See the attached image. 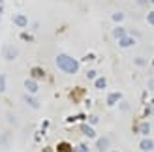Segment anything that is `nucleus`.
Returning <instances> with one entry per match:
<instances>
[{
    "label": "nucleus",
    "mask_w": 154,
    "mask_h": 152,
    "mask_svg": "<svg viewBox=\"0 0 154 152\" xmlns=\"http://www.w3.org/2000/svg\"><path fill=\"white\" fill-rule=\"evenodd\" d=\"M55 62H57V68L64 73H77L79 71V62L70 55H64L62 53V55H58L55 58Z\"/></svg>",
    "instance_id": "1"
},
{
    "label": "nucleus",
    "mask_w": 154,
    "mask_h": 152,
    "mask_svg": "<svg viewBox=\"0 0 154 152\" xmlns=\"http://www.w3.org/2000/svg\"><path fill=\"white\" fill-rule=\"evenodd\" d=\"M2 56L11 62V60H15L19 56V49L15 47V45H4V47H2Z\"/></svg>",
    "instance_id": "2"
},
{
    "label": "nucleus",
    "mask_w": 154,
    "mask_h": 152,
    "mask_svg": "<svg viewBox=\"0 0 154 152\" xmlns=\"http://www.w3.org/2000/svg\"><path fill=\"white\" fill-rule=\"evenodd\" d=\"M11 21H13V25L19 26V28H26V26H28V17H26V15H23V13L13 15Z\"/></svg>",
    "instance_id": "3"
},
{
    "label": "nucleus",
    "mask_w": 154,
    "mask_h": 152,
    "mask_svg": "<svg viewBox=\"0 0 154 152\" xmlns=\"http://www.w3.org/2000/svg\"><path fill=\"white\" fill-rule=\"evenodd\" d=\"M25 90H26V94H38L40 85L34 79H25Z\"/></svg>",
    "instance_id": "4"
},
{
    "label": "nucleus",
    "mask_w": 154,
    "mask_h": 152,
    "mask_svg": "<svg viewBox=\"0 0 154 152\" xmlns=\"http://www.w3.org/2000/svg\"><path fill=\"white\" fill-rule=\"evenodd\" d=\"M23 102H25L30 109H38V107H40V102L34 98V94H23Z\"/></svg>",
    "instance_id": "5"
},
{
    "label": "nucleus",
    "mask_w": 154,
    "mask_h": 152,
    "mask_svg": "<svg viewBox=\"0 0 154 152\" xmlns=\"http://www.w3.org/2000/svg\"><path fill=\"white\" fill-rule=\"evenodd\" d=\"M119 45H120L122 49L134 47V45H135V38H132V36H130V34H126L124 38H120V40H119Z\"/></svg>",
    "instance_id": "6"
},
{
    "label": "nucleus",
    "mask_w": 154,
    "mask_h": 152,
    "mask_svg": "<svg viewBox=\"0 0 154 152\" xmlns=\"http://www.w3.org/2000/svg\"><path fill=\"white\" fill-rule=\"evenodd\" d=\"M139 148H141L143 152H150V150L154 148V143H152L150 139H147V137H145V139L139 143Z\"/></svg>",
    "instance_id": "7"
},
{
    "label": "nucleus",
    "mask_w": 154,
    "mask_h": 152,
    "mask_svg": "<svg viewBox=\"0 0 154 152\" xmlns=\"http://www.w3.org/2000/svg\"><path fill=\"white\" fill-rule=\"evenodd\" d=\"M109 143H111V141H109V137H100V141L96 143V147H98V150H100V152H105V150H107V147H109Z\"/></svg>",
    "instance_id": "8"
},
{
    "label": "nucleus",
    "mask_w": 154,
    "mask_h": 152,
    "mask_svg": "<svg viewBox=\"0 0 154 152\" xmlns=\"http://www.w3.org/2000/svg\"><path fill=\"white\" fill-rule=\"evenodd\" d=\"M81 130H83V133L87 135V137H96V132H94V128H92L90 124H83Z\"/></svg>",
    "instance_id": "9"
},
{
    "label": "nucleus",
    "mask_w": 154,
    "mask_h": 152,
    "mask_svg": "<svg viewBox=\"0 0 154 152\" xmlns=\"http://www.w3.org/2000/svg\"><path fill=\"white\" fill-rule=\"evenodd\" d=\"M120 100V94L119 92H109V96H107V105H115Z\"/></svg>",
    "instance_id": "10"
},
{
    "label": "nucleus",
    "mask_w": 154,
    "mask_h": 152,
    "mask_svg": "<svg viewBox=\"0 0 154 152\" xmlns=\"http://www.w3.org/2000/svg\"><path fill=\"white\" fill-rule=\"evenodd\" d=\"M126 34H128V32H126V30H124V28H122V26H117V28H115V30H113V36H115V38H117V40H120V38H124Z\"/></svg>",
    "instance_id": "11"
},
{
    "label": "nucleus",
    "mask_w": 154,
    "mask_h": 152,
    "mask_svg": "<svg viewBox=\"0 0 154 152\" xmlns=\"http://www.w3.org/2000/svg\"><path fill=\"white\" fill-rule=\"evenodd\" d=\"M6 87H8V79H6L4 73H0V94L6 92Z\"/></svg>",
    "instance_id": "12"
},
{
    "label": "nucleus",
    "mask_w": 154,
    "mask_h": 152,
    "mask_svg": "<svg viewBox=\"0 0 154 152\" xmlns=\"http://www.w3.org/2000/svg\"><path fill=\"white\" fill-rule=\"evenodd\" d=\"M111 19H113V23H120V21H124V13H122V11H115L111 15Z\"/></svg>",
    "instance_id": "13"
},
{
    "label": "nucleus",
    "mask_w": 154,
    "mask_h": 152,
    "mask_svg": "<svg viewBox=\"0 0 154 152\" xmlns=\"http://www.w3.org/2000/svg\"><path fill=\"white\" fill-rule=\"evenodd\" d=\"M139 132H141L143 135H147V133L150 132V124H149V122H141V124H139Z\"/></svg>",
    "instance_id": "14"
},
{
    "label": "nucleus",
    "mask_w": 154,
    "mask_h": 152,
    "mask_svg": "<svg viewBox=\"0 0 154 152\" xmlns=\"http://www.w3.org/2000/svg\"><path fill=\"white\" fill-rule=\"evenodd\" d=\"M94 85H96V88H105V87H107V81H105L103 77H100V79H96Z\"/></svg>",
    "instance_id": "15"
},
{
    "label": "nucleus",
    "mask_w": 154,
    "mask_h": 152,
    "mask_svg": "<svg viewBox=\"0 0 154 152\" xmlns=\"http://www.w3.org/2000/svg\"><path fill=\"white\" fill-rule=\"evenodd\" d=\"M145 64H147V60H145L143 56H137V58H135V66H139V68H143Z\"/></svg>",
    "instance_id": "16"
},
{
    "label": "nucleus",
    "mask_w": 154,
    "mask_h": 152,
    "mask_svg": "<svg viewBox=\"0 0 154 152\" xmlns=\"http://www.w3.org/2000/svg\"><path fill=\"white\" fill-rule=\"evenodd\" d=\"M147 23H149L150 26H154V11H149L147 13Z\"/></svg>",
    "instance_id": "17"
},
{
    "label": "nucleus",
    "mask_w": 154,
    "mask_h": 152,
    "mask_svg": "<svg viewBox=\"0 0 154 152\" xmlns=\"http://www.w3.org/2000/svg\"><path fill=\"white\" fill-rule=\"evenodd\" d=\"M87 77H88V79H96V71H94V70H88V71H87Z\"/></svg>",
    "instance_id": "18"
},
{
    "label": "nucleus",
    "mask_w": 154,
    "mask_h": 152,
    "mask_svg": "<svg viewBox=\"0 0 154 152\" xmlns=\"http://www.w3.org/2000/svg\"><path fill=\"white\" fill-rule=\"evenodd\" d=\"M128 109H130V105H128L126 102H122V103H120V111H128Z\"/></svg>",
    "instance_id": "19"
},
{
    "label": "nucleus",
    "mask_w": 154,
    "mask_h": 152,
    "mask_svg": "<svg viewBox=\"0 0 154 152\" xmlns=\"http://www.w3.org/2000/svg\"><path fill=\"white\" fill-rule=\"evenodd\" d=\"M77 152H88V148L85 145H79V147H77Z\"/></svg>",
    "instance_id": "20"
},
{
    "label": "nucleus",
    "mask_w": 154,
    "mask_h": 152,
    "mask_svg": "<svg viewBox=\"0 0 154 152\" xmlns=\"http://www.w3.org/2000/svg\"><path fill=\"white\" fill-rule=\"evenodd\" d=\"M32 73H34V75H43V71H42V70H38V68H34Z\"/></svg>",
    "instance_id": "21"
},
{
    "label": "nucleus",
    "mask_w": 154,
    "mask_h": 152,
    "mask_svg": "<svg viewBox=\"0 0 154 152\" xmlns=\"http://www.w3.org/2000/svg\"><path fill=\"white\" fill-rule=\"evenodd\" d=\"M8 120H10L11 124H15V115H8Z\"/></svg>",
    "instance_id": "22"
},
{
    "label": "nucleus",
    "mask_w": 154,
    "mask_h": 152,
    "mask_svg": "<svg viewBox=\"0 0 154 152\" xmlns=\"http://www.w3.org/2000/svg\"><path fill=\"white\" fill-rule=\"evenodd\" d=\"M149 87H150V88H154V77H150V79H149Z\"/></svg>",
    "instance_id": "23"
},
{
    "label": "nucleus",
    "mask_w": 154,
    "mask_h": 152,
    "mask_svg": "<svg viewBox=\"0 0 154 152\" xmlns=\"http://www.w3.org/2000/svg\"><path fill=\"white\" fill-rule=\"evenodd\" d=\"M137 4H141V6L143 4H149V0H137Z\"/></svg>",
    "instance_id": "24"
},
{
    "label": "nucleus",
    "mask_w": 154,
    "mask_h": 152,
    "mask_svg": "<svg viewBox=\"0 0 154 152\" xmlns=\"http://www.w3.org/2000/svg\"><path fill=\"white\" fill-rule=\"evenodd\" d=\"M149 4H154V0H149Z\"/></svg>",
    "instance_id": "25"
},
{
    "label": "nucleus",
    "mask_w": 154,
    "mask_h": 152,
    "mask_svg": "<svg viewBox=\"0 0 154 152\" xmlns=\"http://www.w3.org/2000/svg\"><path fill=\"white\" fill-rule=\"evenodd\" d=\"M113 152H119V150H113Z\"/></svg>",
    "instance_id": "26"
},
{
    "label": "nucleus",
    "mask_w": 154,
    "mask_h": 152,
    "mask_svg": "<svg viewBox=\"0 0 154 152\" xmlns=\"http://www.w3.org/2000/svg\"><path fill=\"white\" fill-rule=\"evenodd\" d=\"M152 150H154V148H152Z\"/></svg>",
    "instance_id": "27"
}]
</instances>
